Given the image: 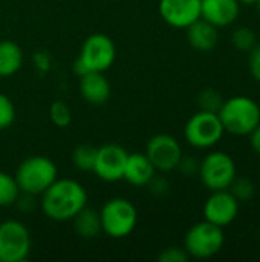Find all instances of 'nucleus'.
<instances>
[{
	"instance_id": "cd10ccee",
	"label": "nucleus",
	"mask_w": 260,
	"mask_h": 262,
	"mask_svg": "<svg viewBox=\"0 0 260 262\" xmlns=\"http://www.w3.org/2000/svg\"><path fill=\"white\" fill-rule=\"evenodd\" d=\"M199 164L201 161H198L195 157H184L179 160V164H178V170L184 175V177H195L199 173Z\"/></svg>"
},
{
	"instance_id": "b1692460",
	"label": "nucleus",
	"mask_w": 260,
	"mask_h": 262,
	"mask_svg": "<svg viewBox=\"0 0 260 262\" xmlns=\"http://www.w3.org/2000/svg\"><path fill=\"white\" fill-rule=\"evenodd\" d=\"M224 103V98L222 95L213 89V88H205L199 92L198 95V106H199V111H205V112H215L218 114L221 106Z\"/></svg>"
},
{
	"instance_id": "0eeeda50",
	"label": "nucleus",
	"mask_w": 260,
	"mask_h": 262,
	"mask_svg": "<svg viewBox=\"0 0 260 262\" xmlns=\"http://www.w3.org/2000/svg\"><path fill=\"white\" fill-rule=\"evenodd\" d=\"M198 175L210 192L225 190L236 178L238 169L231 155L222 150H215L204 157Z\"/></svg>"
},
{
	"instance_id": "39448f33",
	"label": "nucleus",
	"mask_w": 260,
	"mask_h": 262,
	"mask_svg": "<svg viewBox=\"0 0 260 262\" xmlns=\"http://www.w3.org/2000/svg\"><path fill=\"white\" fill-rule=\"evenodd\" d=\"M103 232L115 239L129 236L138 223L136 207L126 198H112L100 210Z\"/></svg>"
},
{
	"instance_id": "2eb2a0df",
	"label": "nucleus",
	"mask_w": 260,
	"mask_h": 262,
	"mask_svg": "<svg viewBox=\"0 0 260 262\" xmlns=\"http://www.w3.org/2000/svg\"><path fill=\"white\" fill-rule=\"evenodd\" d=\"M80 94L92 106H103L112 95V88L104 72H86L80 75Z\"/></svg>"
},
{
	"instance_id": "a878e982",
	"label": "nucleus",
	"mask_w": 260,
	"mask_h": 262,
	"mask_svg": "<svg viewBox=\"0 0 260 262\" xmlns=\"http://www.w3.org/2000/svg\"><path fill=\"white\" fill-rule=\"evenodd\" d=\"M15 120V107L12 100L0 92V130L8 129Z\"/></svg>"
},
{
	"instance_id": "5701e85b",
	"label": "nucleus",
	"mask_w": 260,
	"mask_h": 262,
	"mask_svg": "<svg viewBox=\"0 0 260 262\" xmlns=\"http://www.w3.org/2000/svg\"><path fill=\"white\" fill-rule=\"evenodd\" d=\"M231 43L238 51L250 52L257 45V35L256 32L248 26H239L234 29L231 35Z\"/></svg>"
},
{
	"instance_id": "72a5a7b5",
	"label": "nucleus",
	"mask_w": 260,
	"mask_h": 262,
	"mask_svg": "<svg viewBox=\"0 0 260 262\" xmlns=\"http://www.w3.org/2000/svg\"><path fill=\"white\" fill-rule=\"evenodd\" d=\"M256 9H257V12H259L260 15V0H257V3H256Z\"/></svg>"
},
{
	"instance_id": "423d86ee",
	"label": "nucleus",
	"mask_w": 260,
	"mask_h": 262,
	"mask_svg": "<svg viewBox=\"0 0 260 262\" xmlns=\"http://www.w3.org/2000/svg\"><path fill=\"white\" fill-rule=\"evenodd\" d=\"M225 244L224 229L208 221L193 224L184 238V249L190 258L208 259L216 256Z\"/></svg>"
},
{
	"instance_id": "9d476101",
	"label": "nucleus",
	"mask_w": 260,
	"mask_h": 262,
	"mask_svg": "<svg viewBox=\"0 0 260 262\" xmlns=\"http://www.w3.org/2000/svg\"><path fill=\"white\" fill-rule=\"evenodd\" d=\"M146 155L156 170L172 172L178 167L184 154L179 141L175 137L169 134H158L149 140L146 146Z\"/></svg>"
},
{
	"instance_id": "4468645a",
	"label": "nucleus",
	"mask_w": 260,
	"mask_h": 262,
	"mask_svg": "<svg viewBox=\"0 0 260 262\" xmlns=\"http://www.w3.org/2000/svg\"><path fill=\"white\" fill-rule=\"evenodd\" d=\"M241 14V3L238 0H201V18L224 28L238 20Z\"/></svg>"
},
{
	"instance_id": "ddd939ff",
	"label": "nucleus",
	"mask_w": 260,
	"mask_h": 262,
	"mask_svg": "<svg viewBox=\"0 0 260 262\" xmlns=\"http://www.w3.org/2000/svg\"><path fill=\"white\" fill-rule=\"evenodd\" d=\"M162 20L178 29H185L201 18V0H159Z\"/></svg>"
},
{
	"instance_id": "c756f323",
	"label": "nucleus",
	"mask_w": 260,
	"mask_h": 262,
	"mask_svg": "<svg viewBox=\"0 0 260 262\" xmlns=\"http://www.w3.org/2000/svg\"><path fill=\"white\" fill-rule=\"evenodd\" d=\"M147 187H149L150 193H153L155 196H164V195H167L169 190H170L169 181H167L166 178H161V177H156V175L149 181Z\"/></svg>"
},
{
	"instance_id": "f3484780",
	"label": "nucleus",
	"mask_w": 260,
	"mask_h": 262,
	"mask_svg": "<svg viewBox=\"0 0 260 262\" xmlns=\"http://www.w3.org/2000/svg\"><path fill=\"white\" fill-rule=\"evenodd\" d=\"M185 31H187V40L190 46L196 51L208 52L215 49L218 45V40H219L218 28L204 18H198L190 26H187Z\"/></svg>"
},
{
	"instance_id": "2f4dec72",
	"label": "nucleus",
	"mask_w": 260,
	"mask_h": 262,
	"mask_svg": "<svg viewBox=\"0 0 260 262\" xmlns=\"http://www.w3.org/2000/svg\"><path fill=\"white\" fill-rule=\"evenodd\" d=\"M250 137V146H251V149L260 155V124L248 135Z\"/></svg>"
},
{
	"instance_id": "7c9ffc66",
	"label": "nucleus",
	"mask_w": 260,
	"mask_h": 262,
	"mask_svg": "<svg viewBox=\"0 0 260 262\" xmlns=\"http://www.w3.org/2000/svg\"><path fill=\"white\" fill-rule=\"evenodd\" d=\"M15 204L18 206V209H20L21 212L29 213V212H32V210L35 209V206H37V203H35V195H29V193L20 192V195H18Z\"/></svg>"
},
{
	"instance_id": "7ed1b4c3",
	"label": "nucleus",
	"mask_w": 260,
	"mask_h": 262,
	"mask_svg": "<svg viewBox=\"0 0 260 262\" xmlns=\"http://www.w3.org/2000/svg\"><path fill=\"white\" fill-rule=\"evenodd\" d=\"M14 178L20 192L40 196L58 178V169L51 158L34 155L18 164Z\"/></svg>"
},
{
	"instance_id": "aec40b11",
	"label": "nucleus",
	"mask_w": 260,
	"mask_h": 262,
	"mask_svg": "<svg viewBox=\"0 0 260 262\" xmlns=\"http://www.w3.org/2000/svg\"><path fill=\"white\" fill-rule=\"evenodd\" d=\"M20 195L15 178L6 172H0V207L14 206Z\"/></svg>"
},
{
	"instance_id": "f257e3e1",
	"label": "nucleus",
	"mask_w": 260,
	"mask_h": 262,
	"mask_svg": "<svg viewBox=\"0 0 260 262\" xmlns=\"http://www.w3.org/2000/svg\"><path fill=\"white\" fill-rule=\"evenodd\" d=\"M40 207L44 216L52 221H72L87 206V192L75 180L57 178L41 195Z\"/></svg>"
},
{
	"instance_id": "4be33fe9",
	"label": "nucleus",
	"mask_w": 260,
	"mask_h": 262,
	"mask_svg": "<svg viewBox=\"0 0 260 262\" xmlns=\"http://www.w3.org/2000/svg\"><path fill=\"white\" fill-rule=\"evenodd\" d=\"M228 190L233 193V196L239 203H247L256 195V184L248 177H238L236 175V178L230 184Z\"/></svg>"
},
{
	"instance_id": "412c9836",
	"label": "nucleus",
	"mask_w": 260,
	"mask_h": 262,
	"mask_svg": "<svg viewBox=\"0 0 260 262\" xmlns=\"http://www.w3.org/2000/svg\"><path fill=\"white\" fill-rule=\"evenodd\" d=\"M97 158V147L90 144H80L74 149L72 152V163L77 169L87 172L93 169Z\"/></svg>"
},
{
	"instance_id": "f03ea898",
	"label": "nucleus",
	"mask_w": 260,
	"mask_h": 262,
	"mask_svg": "<svg viewBox=\"0 0 260 262\" xmlns=\"http://www.w3.org/2000/svg\"><path fill=\"white\" fill-rule=\"evenodd\" d=\"M218 115L225 132L239 137H248L260 124L259 103L247 95L224 100Z\"/></svg>"
},
{
	"instance_id": "f8f14e48",
	"label": "nucleus",
	"mask_w": 260,
	"mask_h": 262,
	"mask_svg": "<svg viewBox=\"0 0 260 262\" xmlns=\"http://www.w3.org/2000/svg\"><path fill=\"white\" fill-rule=\"evenodd\" d=\"M239 207L241 203L233 196L228 189L215 190L204 204V220L225 229L238 218Z\"/></svg>"
},
{
	"instance_id": "20e7f679",
	"label": "nucleus",
	"mask_w": 260,
	"mask_h": 262,
	"mask_svg": "<svg viewBox=\"0 0 260 262\" xmlns=\"http://www.w3.org/2000/svg\"><path fill=\"white\" fill-rule=\"evenodd\" d=\"M116 58V48L113 40L106 34L89 35L81 46L80 55L74 63V71L78 75L86 72H106Z\"/></svg>"
},
{
	"instance_id": "6ab92c4d",
	"label": "nucleus",
	"mask_w": 260,
	"mask_h": 262,
	"mask_svg": "<svg viewBox=\"0 0 260 262\" xmlns=\"http://www.w3.org/2000/svg\"><path fill=\"white\" fill-rule=\"evenodd\" d=\"M23 64V51L12 40H0V75L9 77Z\"/></svg>"
},
{
	"instance_id": "f704fd0d",
	"label": "nucleus",
	"mask_w": 260,
	"mask_h": 262,
	"mask_svg": "<svg viewBox=\"0 0 260 262\" xmlns=\"http://www.w3.org/2000/svg\"><path fill=\"white\" fill-rule=\"evenodd\" d=\"M2 78H3V77H2V75H0V80H2Z\"/></svg>"
},
{
	"instance_id": "473e14b6",
	"label": "nucleus",
	"mask_w": 260,
	"mask_h": 262,
	"mask_svg": "<svg viewBox=\"0 0 260 262\" xmlns=\"http://www.w3.org/2000/svg\"><path fill=\"white\" fill-rule=\"evenodd\" d=\"M241 5H245V6H256L257 0H238Z\"/></svg>"
},
{
	"instance_id": "9b49d317",
	"label": "nucleus",
	"mask_w": 260,
	"mask_h": 262,
	"mask_svg": "<svg viewBox=\"0 0 260 262\" xmlns=\"http://www.w3.org/2000/svg\"><path fill=\"white\" fill-rule=\"evenodd\" d=\"M127 155V150L120 144H104L97 149V158L92 172L106 183L121 181Z\"/></svg>"
},
{
	"instance_id": "c85d7f7f",
	"label": "nucleus",
	"mask_w": 260,
	"mask_h": 262,
	"mask_svg": "<svg viewBox=\"0 0 260 262\" xmlns=\"http://www.w3.org/2000/svg\"><path fill=\"white\" fill-rule=\"evenodd\" d=\"M248 68L251 77L260 83V43H257L250 52H248Z\"/></svg>"
},
{
	"instance_id": "bb28decb",
	"label": "nucleus",
	"mask_w": 260,
	"mask_h": 262,
	"mask_svg": "<svg viewBox=\"0 0 260 262\" xmlns=\"http://www.w3.org/2000/svg\"><path fill=\"white\" fill-rule=\"evenodd\" d=\"M158 259L161 262H187L190 256L184 247H169L159 253Z\"/></svg>"
},
{
	"instance_id": "6e6552de",
	"label": "nucleus",
	"mask_w": 260,
	"mask_h": 262,
	"mask_svg": "<svg viewBox=\"0 0 260 262\" xmlns=\"http://www.w3.org/2000/svg\"><path fill=\"white\" fill-rule=\"evenodd\" d=\"M225 134V129L215 112L198 111L184 127L185 141L196 149H210L216 146Z\"/></svg>"
},
{
	"instance_id": "1a4fd4ad",
	"label": "nucleus",
	"mask_w": 260,
	"mask_h": 262,
	"mask_svg": "<svg viewBox=\"0 0 260 262\" xmlns=\"http://www.w3.org/2000/svg\"><path fill=\"white\" fill-rule=\"evenodd\" d=\"M31 247V233L21 221L6 220L0 223V262L25 261Z\"/></svg>"
},
{
	"instance_id": "393cba45",
	"label": "nucleus",
	"mask_w": 260,
	"mask_h": 262,
	"mask_svg": "<svg viewBox=\"0 0 260 262\" xmlns=\"http://www.w3.org/2000/svg\"><path fill=\"white\" fill-rule=\"evenodd\" d=\"M49 117H51V121L57 126V127H67L72 121V112H70V107L58 100V101H54L49 107Z\"/></svg>"
},
{
	"instance_id": "a211bd4d",
	"label": "nucleus",
	"mask_w": 260,
	"mask_h": 262,
	"mask_svg": "<svg viewBox=\"0 0 260 262\" xmlns=\"http://www.w3.org/2000/svg\"><path fill=\"white\" fill-rule=\"evenodd\" d=\"M74 230L75 233L83 238V239H92L97 238L101 232V218H100V212L92 209V207H83L74 218Z\"/></svg>"
},
{
	"instance_id": "dca6fc26",
	"label": "nucleus",
	"mask_w": 260,
	"mask_h": 262,
	"mask_svg": "<svg viewBox=\"0 0 260 262\" xmlns=\"http://www.w3.org/2000/svg\"><path fill=\"white\" fill-rule=\"evenodd\" d=\"M156 169L146 154H129L124 166L123 180L135 187H144L155 177Z\"/></svg>"
}]
</instances>
